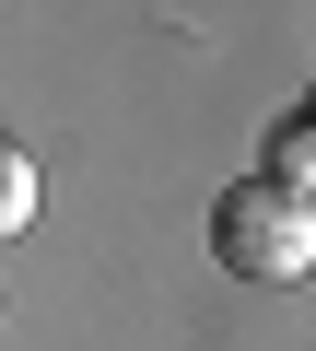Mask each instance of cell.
<instances>
[{
    "label": "cell",
    "mask_w": 316,
    "mask_h": 351,
    "mask_svg": "<svg viewBox=\"0 0 316 351\" xmlns=\"http://www.w3.org/2000/svg\"><path fill=\"white\" fill-rule=\"evenodd\" d=\"M211 258L234 269V281H304L316 269V199L304 188H281V176H234V188L211 199Z\"/></svg>",
    "instance_id": "1"
},
{
    "label": "cell",
    "mask_w": 316,
    "mask_h": 351,
    "mask_svg": "<svg viewBox=\"0 0 316 351\" xmlns=\"http://www.w3.org/2000/svg\"><path fill=\"white\" fill-rule=\"evenodd\" d=\"M258 176H281V188H304V199H316V117H304V106H293V117L269 129V152H258Z\"/></svg>",
    "instance_id": "2"
},
{
    "label": "cell",
    "mask_w": 316,
    "mask_h": 351,
    "mask_svg": "<svg viewBox=\"0 0 316 351\" xmlns=\"http://www.w3.org/2000/svg\"><path fill=\"white\" fill-rule=\"evenodd\" d=\"M24 223H36V164L0 152V234H24Z\"/></svg>",
    "instance_id": "3"
},
{
    "label": "cell",
    "mask_w": 316,
    "mask_h": 351,
    "mask_svg": "<svg viewBox=\"0 0 316 351\" xmlns=\"http://www.w3.org/2000/svg\"><path fill=\"white\" fill-rule=\"evenodd\" d=\"M304 117H316V94H304Z\"/></svg>",
    "instance_id": "4"
}]
</instances>
